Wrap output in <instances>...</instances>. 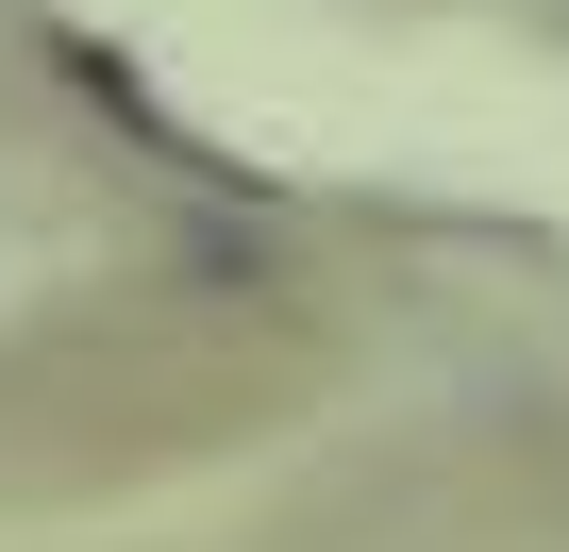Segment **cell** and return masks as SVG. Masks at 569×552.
Listing matches in <instances>:
<instances>
[{"label": "cell", "mask_w": 569, "mask_h": 552, "mask_svg": "<svg viewBox=\"0 0 569 552\" xmlns=\"http://www.w3.org/2000/svg\"><path fill=\"white\" fill-rule=\"evenodd\" d=\"M336 352L268 302H68L0 352V502H84L284 419Z\"/></svg>", "instance_id": "1"}]
</instances>
